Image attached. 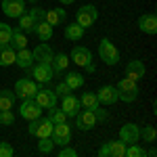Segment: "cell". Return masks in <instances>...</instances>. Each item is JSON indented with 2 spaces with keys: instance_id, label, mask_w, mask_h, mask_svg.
<instances>
[{
  "instance_id": "18",
  "label": "cell",
  "mask_w": 157,
  "mask_h": 157,
  "mask_svg": "<svg viewBox=\"0 0 157 157\" xmlns=\"http://www.w3.org/2000/svg\"><path fill=\"white\" fill-rule=\"evenodd\" d=\"M65 19H67L65 9H52V11H46V15H44V21H46L50 27H57V25L65 23Z\"/></svg>"
},
{
  "instance_id": "13",
  "label": "cell",
  "mask_w": 157,
  "mask_h": 157,
  "mask_svg": "<svg viewBox=\"0 0 157 157\" xmlns=\"http://www.w3.org/2000/svg\"><path fill=\"white\" fill-rule=\"evenodd\" d=\"M34 101H36L42 109H50V107L57 105V94H55L52 90H46V88H38Z\"/></svg>"
},
{
  "instance_id": "5",
  "label": "cell",
  "mask_w": 157,
  "mask_h": 157,
  "mask_svg": "<svg viewBox=\"0 0 157 157\" xmlns=\"http://www.w3.org/2000/svg\"><path fill=\"white\" fill-rule=\"evenodd\" d=\"M52 126H55V124H52L48 117L42 120V115H40L36 120H32V124H29V134H32V136H38V138L50 136V134H52Z\"/></svg>"
},
{
  "instance_id": "6",
  "label": "cell",
  "mask_w": 157,
  "mask_h": 157,
  "mask_svg": "<svg viewBox=\"0 0 157 157\" xmlns=\"http://www.w3.org/2000/svg\"><path fill=\"white\" fill-rule=\"evenodd\" d=\"M19 115H21L23 120L32 121V120H36V117H40V115H42V107L38 105L34 98H23L21 107H19Z\"/></svg>"
},
{
  "instance_id": "31",
  "label": "cell",
  "mask_w": 157,
  "mask_h": 157,
  "mask_svg": "<svg viewBox=\"0 0 157 157\" xmlns=\"http://www.w3.org/2000/svg\"><path fill=\"white\" fill-rule=\"evenodd\" d=\"M48 120L52 121V124H61V121H67V115H65V111L61 107H50L48 109Z\"/></svg>"
},
{
  "instance_id": "10",
  "label": "cell",
  "mask_w": 157,
  "mask_h": 157,
  "mask_svg": "<svg viewBox=\"0 0 157 157\" xmlns=\"http://www.w3.org/2000/svg\"><path fill=\"white\" fill-rule=\"evenodd\" d=\"M140 138V128L136 124H124L120 130V140H124L126 145H132V143H138Z\"/></svg>"
},
{
  "instance_id": "16",
  "label": "cell",
  "mask_w": 157,
  "mask_h": 157,
  "mask_svg": "<svg viewBox=\"0 0 157 157\" xmlns=\"http://www.w3.org/2000/svg\"><path fill=\"white\" fill-rule=\"evenodd\" d=\"M126 78H130V80H134V82H138L140 78H145V73H147V69H145V63L143 61H138V59H134V61H130L128 63V67H126Z\"/></svg>"
},
{
  "instance_id": "30",
  "label": "cell",
  "mask_w": 157,
  "mask_h": 157,
  "mask_svg": "<svg viewBox=\"0 0 157 157\" xmlns=\"http://www.w3.org/2000/svg\"><path fill=\"white\" fill-rule=\"evenodd\" d=\"M34 32H36V36L40 38V40H50V36H52V27H50L46 21H40V23H36Z\"/></svg>"
},
{
  "instance_id": "7",
  "label": "cell",
  "mask_w": 157,
  "mask_h": 157,
  "mask_svg": "<svg viewBox=\"0 0 157 157\" xmlns=\"http://www.w3.org/2000/svg\"><path fill=\"white\" fill-rule=\"evenodd\" d=\"M38 88H40V86H38L34 80L23 78V80H19V82L15 84V94L19 98H34L36 92H38Z\"/></svg>"
},
{
  "instance_id": "21",
  "label": "cell",
  "mask_w": 157,
  "mask_h": 157,
  "mask_svg": "<svg viewBox=\"0 0 157 157\" xmlns=\"http://www.w3.org/2000/svg\"><path fill=\"white\" fill-rule=\"evenodd\" d=\"M15 63H17L21 69H32V65H34V55H32V50H27V48L17 50Z\"/></svg>"
},
{
  "instance_id": "36",
  "label": "cell",
  "mask_w": 157,
  "mask_h": 157,
  "mask_svg": "<svg viewBox=\"0 0 157 157\" xmlns=\"http://www.w3.org/2000/svg\"><path fill=\"white\" fill-rule=\"evenodd\" d=\"M140 136L145 138L147 143H155L157 132H155V128H153V126H147V128H143V130H140Z\"/></svg>"
},
{
  "instance_id": "15",
  "label": "cell",
  "mask_w": 157,
  "mask_h": 157,
  "mask_svg": "<svg viewBox=\"0 0 157 157\" xmlns=\"http://www.w3.org/2000/svg\"><path fill=\"white\" fill-rule=\"evenodd\" d=\"M69 59H71L78 67H84V65H88V63L92 61V52L88 48H84V46H73Z\"/></svg>"
},
{
  "instance_id": "32",
  "label": "cell",
  "mask_w": 157,
  "mask_h": 157,
  "mask_svg": "<svg viewBox=\"0 0 157 157\" xmlns=\"http://www.w3.org/2000/svg\"><path fill=\"white\" fill-rule=\"evenodd\" d=\"M126 155L128 157H147V151L143 147H138L136 143H132L130 147H126Z\"/></svg>"
},
{
  "instance_id": "1",
  "label": "cell",
  "mask_w": 157,
  "mask_h": 157,
  "mask_svg": "<svg viewBox=\"0 0 157 157\" xmlns=\"http://www.w3.org/2000/svg\"><path fill=\"white\" fill-rule=\"evenodd\" d=\"M117 88V101H124V103H132L134 98L138 97V84L130 80V78H124L120 80V84L115 86Z\"/></svg>"
},
{
  "instance_id": "39",
  "label": "cell",
  "mask_w": 157,
  "mask_h": 157,
  "mask_svg": "<svg viewBox=\"0 0 157 157\" xmlns=\"http://www.w3.org/2000/svg\"><path fill=\"white\" fill-rule=\"evenodd\" d=\"M59 157H78V151L75 149H71V147H61V151H59Z\"/></svg>"
},
{
  "instance_id": "35",
  "label": "cell",
  "mask_w": 157,
  "mask_h": 157,
  "mask_svg": "<svg viewBox=\"0 0 157 157\" xmlns=\"http://www.w3.org/2000/svg\"><path fill=\"white\" fill-rule=\"evenodd\" d=\"M0 124H2V126H13V124H15V115H13L11 109L0 111Z\"/></svg>"
},
{
  "instance_id": "28",
  "label": "cell",
  "mask_w": 157,
  "mask_h": 157,
  "mask_svg": "<svg viewBox=\"0 0 157 157\" xmlns=\"http://www.w3.org/2000/svg\"><path fill=\"white\" fill-rule=\"evenodd\" d=\"M126 143L124 140H113L109 143V155L111 157H126Z\"/></svg>"
},
{
  "instance_id": "3",
  "label": "cell",
  "mask_w": 157,
  "mask_h": 157,
  "mask_svg": "<svg viewBox=\"0 0 157 157\" xmlns=\"http://www.w3.org/2000/svg\"><path fill=\"white\" fill-rule=\"evenodd\" d=\"M98 19V11L97 6H92V4H84V6H80L78 13H75V23L82 25V27H90V25H94V21Z\"/></svg>"
},
{
  "instance_id": "12",
  "label": "cell",
  "mask_w": 157,
  "mask_h": 157,
  "mask_svg": "<svg viewBox=\"0 0 157 157\" xmlns=\"http://www.w3.org/2000/svg\"><path fill=\"white\" fill-rule=\"evenodd\" d=\"M61 109L65 111V115H67V117H75V115H78V111L82 109L80 98L73 97L71 92H69V94H65V97H63V101H61Z\"/></svg>"
},
{
  "instance_id": "34",
  "label": "cell",
  "mask_w": 157,
  "mask_h": 157,
  "mask_svg": "<svg viewBox=\"0 0 157 157\" xmlns=\"http://www.w3.org/2000/svg\"><path fill=\"white\" fill-rule=\"evenodd\" d=\"M11 36H13L11 25L0 23V44H9V42H11Z\"/></svg>"
},
{
  "instance_id": "41",
  "label": "cell",
  "mask_w": 157,
  "mask_h": 157,
  "mask_svg": "<svg viewBox=\"0 0 157 157\" xmlns=\"http://www.w3.org/2000/svg\"><path fill=\"white\" fill-rule=\"evenodd\" d=\"M94 115H97V121H103V120H107V117H109L107 111H105V109H101V107L94 109Z\"/></svg>"
},
{
  "instance_id": "11",
  "label": "cell",
  "mask_w": 157,
  "mask_h": 157,
  "mask_svg": "<svg viewBox=\"0 0 157 157\" xmlns=\"http://www.w3.org/2000/svg\"><path fill=\"white\" fill-rule=\"evenodd\" d=\"M2 13L6 17H21L25 13V0H2Z\"/></svg>"
},
{
  "instance_id": "20",
  "label": "cell",
  "mask_w": 157,
  "mask_h": 157,
  "mask_svg": "<svg viewBox=\"0 0 157 157\" xmlns=\"http://www.w3.org/2000/svg\"><path fill=\"white\" fill-rule=\"evenodd\" d=\"M138 27H140V32H145V34H155L157 32V17L153 13L143 15V17L138 19Z\"/></svg>"
},
{
  "instance_id": "27",
  "label": "cell",
  "mask_w": 157,
  "mask_h": 157,
  "mask_svg": "<svg viewBox=\"0 0 157 157\" xmlns=\"http://www.w3.org/2000/svg\"><path fill=\"white\" fill-rule=\"evenodd\" d=\"M84 36V27L78 23H69L65 25V38L67 40H80V38Z\"/></svg>"
},
{
  "instance_id": "45",
  "label": "cell",
  "mask_w": 157,
  "mask_h": 157,
  "mask_svg": "<svg viewBox=\"0 0 157 157\" xmlns=\"http://www.w3.org/2000/svg\"><path fill=\"white\" fill-rule=\"evenodd\" d=\"M27 2H38V0H27Z\"/></svg>"
},
{
  "instance_id": "14",
  "label": "cell",
  "mask_w": 157,
  "mask_h": 157,
  "mask_svg": "<svg viewBox=\"0 0 157 157\" xmlns=\"http://www.w3.org/2000/svg\"><path fill=\"white\" fill-rule=\"evenodd\" d=\"M97 98H98V105L111 107V105L117 101V88H115V86H101L98 92H97Z\"/></svg>"
},
{
  "instance_id": "33",
  "label": "cell",
  "mask_w": 157,
  "mask_h": 157,
  "mask_svg": "<svg viewBox=\"0 0 157 157\" xmlns=\"http://www.w3.org/2000/svg\"><path fill=\"white\" fill-rule=\"evenodd\" d=\"M52 147H55V143H52V138H50V136H44V138H40V140H38V151H40V153H50V151H52Z\"/></svg>"
},
{
  "instance_id": "26",
  "label": "cell",
  "mask_w": 157,
  "mask_h": 157,
  "mask_svg": "<svg viewBox=\"0 0 157 157\" xmlns=\"http://www.w3.org/2000/svg\"><path fill=\"white\" fill-rule=\"evenodd\" d=\"M15 98H17L15 92H11V90H0V111H4V109H13Z\"/></svg>"
},
{
  "instance_id": "24",
  "label": "cell",
  "mask_w": 157,
  "mask_h": 157,
  "mask_svg": "<svg viewBox=\"0 0 157 157\" xmlns=\"http://www.w3.org/2000/svg\"><path fill=\"white\" fill-rule=\"evenodd\" d=\"M11 44L15 50H21V48H27V38L21 29H13V36H11Z\"/></svg>"
},
{
  "instance_id": "44",
  "label": "cell",
  "mask_w": 157,
  "mask_h": 157,
  "mask_svg": "<svg viewBox=\"0 0 157 157\" xmlns=\"http://www.w3.org/2000/svg\"><path fill=\"white\" fill-rule=\"evenodd\" d=\"M61 4H71V2H75V0H59Z\"/></svg>"
},
{
  "instance_id": "22",
  "label": "cell",
  "mask_w": 157,
  "mask_h": 157,
  "mask_svg": "<svg viewBox=\"0 0 157 157\" xmlns=\"http://www.w3.org/2000/svg\"><path fill=\"white\" fill-rule=\"evenodd\" d=\"M15 55H17V50L13 48L11 44H0V65L2 67L13 65L15 63Z\"/></svg>"
},
{
  "instance_id": "9",
  "label": "cell",
  "mask_w": 157,
  "mask_h": 157,
  "mask_svg": "<svg viewBox=\"0 0 157 157\" xmlns=\"http://www.w3.org/2000/svg\"><path fill=\"white\" fill-rule=\"evenodd\" d=\"M32 75H34V80L40 82V84H48L50 80L55 78V71H52L50 63H38L36 67L32 69Z\"/></svg>"
},
{
  "instance_id": "17",
  "label": "cell",
  "mask_w": 157,
  "mask_h": 157,
  "mask_svg": "<svg viewBox=\"0 0 157 157\" xmlns=\"http://www.w3.org/2000/svg\"><path fill=\"white\" fill-rule=\"evenodd\" d=\"M32 55H34V61L36 63H50L52 61V48H50L48 44H38L36 48L32 50Z\"/></svg>"
},
{
  "instance_id": "43",
  "label": "cell",
  "mask_w": 157,
  "mask_h": 157,
  "mask_svg": "<svg viewBox=\"0 0 157 157\" xmlns=\"http://www.w3.org/2000/svg\"><path fill=\"white\" fill-rule=\"evenodd\" d=\"M84 69H86L88 73H94V71H97V67H94V63H92V61H90L88 65H84Z\"/></svg>"
},
{
  "instance_id": "29",
  "label": "cell",
  "mask_w": 157,
  "mask_h": 157,
  "mask_svg": "<svg viewBox=\"0 0 157 157\" xmlns=\"http://www.w3.org/2000/svg\"><path fill=\"white\" fill-rule=\"evenodd\" d=\"M34 27H36V21H34V19H32V15H29V13H27V15H21V17H19V27H17V29H21V32H27V34H32V32H34Z\"/></svg>"
},
{
  "instance_id": "8",
  "label": "cell",
  "mask_w": 157,
  "mask_h": 157,
  "mask_svg": "<svg viewBox=\"0 0 157 157\" xmlns=\"http://www.w3.org/2000/svg\"><path fill=\"white\" fill-rule=\"evenodd\" d=\"M75 124H78L80 130H92L98 121H97L94 111H90V109H82V111H78V115H75Z\"/></svg>"
},
{
  "instance_id": "2",
  "label": "cell",
  "mask_w": 157,
  "mask_h": 157,
  "mask_svg": "<svg viewBox=\"0 0 157 157\" xmlns=\"http://www.w3.org/2000/svg\"><path fill=\"white\" fill-rule=\"evenodd\" d=\"M98 55H101L103 63H107V65H117V63H120V50L115 48L113 42L107 40V38L101 40V44H98Z\"/></svg>"
},
{
  "instance_id": "42",
  "label": "cell",
  "mask_w": 157,
  "mask_h": 157,
  "mask_svg": "<svg viewBox=\"0 0 157 157\" xmlns=\"http://www.w3.org/2000/svg\"><path fill=\"white\" fill-rule=\"evenodd\" d=\"M98 157H109V143L101 145V149H98Z\"/></svg>"
},
{
  "instance_id": "19",
  "label": "cell",
  "mask_w": 157,
  "mask_h": 157,
  "mask_svg": "<svg viewBox=\"0 0 157 157\" xmlns=\"http://www.w3.org/2000/svg\"><path fill=\"white\" fill-rule=\"evenodd\" d=\"M67 65H69V55H65V52H57V55H52L50 67H52L55 75H57V73H65V71H67Z\"/></svg>"
},
{
  "instance_id": "37",
  "label": "cell",
  "mask_w": 157,
  "mask_h": 157,
  "mask_svg": "<svg viewBox=\"0 0 157 157\" xmlns=\"http://www.w3.org/2000/svg\"><path fill=\"white\" fill-rule=\"evenodd\" d=\"M29 15H32V19L36 21V23H40V21H44V9H40V6H34L32 11H29Z\"/></svg>"
},
{
  "instance_id": "25",
  "label": "cell",
  "mask_w": 157,
  "mask_h": 157,
  "mask_svg": "<svg viewBox=\"0 0 157 157\" xmlns=\"http://www.w3.org/2000/svg\"><path fill=\"white\" fill-rule=\"evenodd\" d=\"M80 105L82 109H90V111H94L98 107V98L94 92H82V97H80Z\"/></svg>"
},
{
  "instance_id": "38",
  "label": "cell",
  "mask_w": 157,
  "mask_h": 157,
  "mask_svg": "<svg viewBox=\"0 0 157 157\" xmlns=\"http://www.w3.org/2000/svg\"><path fill=\"white\" fill-rule=\"evenodd\" d=\"M52 92H55L57 97H65V94H69V92H71V88L65 84V82H59V84H57V88H55Z\"/></svg>"
},
{
  "instance_id": "23",
  "label": "cell",
  "mask_w": 157,
  "mask_h": 157,
  "mask_svg": "<svg viewBox=\"0 0 157 157\" xmlns=\"http://www.w3.org/2000/svg\"><path fill=\"white\" fill-rule=\"evenodd\" d=\"M63 82L69 86L71 90H78V88L84 86V75L78 73V71H65V80H63Z\"/></svg>"
},
{
  "instance_id": "4",
  "label": "cell",
  "mask_w": 157,
  "mask_h": 157,
  "mask_svg": "<svg viewBox=\"0 0 157 157\" xmlns=\"http://www.w3.org/2000/svg\"><path fill=\"white\" fill-rule=\"evenodd\" d=\"M50 138H52V143L59 147H65L71 143V128H69V124L67 121H61V124H55L52 126V134H50Z\"/></svg>"
},
{
  "instance_id": "40",
  "label": "cell",
  "mask_w": 157,
  "mask_h": 157,
  "mask_svg": "<svg viewBox=\"0 0 157 157\" xmlns=\"http://www.w3.org/2000/svg\"><path fill=\"white\" fill-rule=\"evenodd\" d=\"M0 157H13V147L9 143H0Z\"/></svg>"
}]
</instances>
